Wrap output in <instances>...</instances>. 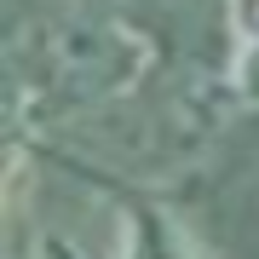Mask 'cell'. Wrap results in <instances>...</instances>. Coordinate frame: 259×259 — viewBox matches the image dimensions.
<instances>
[{"label":"cell","instance_id":"obj_1","mask_svg":"<svg viewBox=\"0 0 259 259\" xmlns=\"http://www.w3.org/2000/svg\"><path fill=\"white\" fill-rule=\"evenodd\" d=\"M69 167L115 202V219H121V259H202L190 225L179 219L161 196H150V190H139V185H121V179H110V173H93V167H81V161H69ZM47 253H52V259H81L69 242H58V236L47 242Z\"/></svg>","mask_w":259,"mask_h":259},{"label":"cell","instance_id":"obj_2","mask_svg":"<svg viewBox=\"0 0 259 259\" xmlns=\"http://www.w3.org/2000/svg\"><path fill=\"white\" fill-rule=\"evenodd\" d=\"M231 98L259 110V0H236V52H231Z\"/></svg>","mask_w":259,"mask_h":259}]
</instances>
